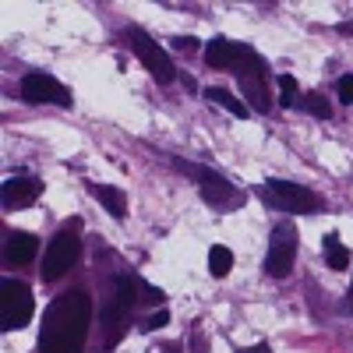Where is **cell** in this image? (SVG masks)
Instances as JSON below:
<instances>
[{
    "instance_id": "1",
    "label": "cell",
    "mask_w": 353,
    "mask_h": 353,
    "mask_svg": "<svg viewBox=\"0 0 353 353\" xmlns=\"http://www.w3.org/2000/svg\"><path fill=\"white\" fill-rule=\"evenodd\" d=\"M88 321H92V301L85 290L61 293L43 314V336L39 350L43 353H81Z\"/></svg>"
},
{
    "instance_id": "2",
    "label": "cell",
    "mask_w": 353,
    "mask_h": 353,
    "mask_svg": "<svg viewBox=\"0 0 353 353\" xmlns=\"http://www.w3.org/2000/svg\"><path fill=\"white\" fill-rule=\"evenodd\" d=\"M233 74H237V81H241V92L251 99V110L254 113H269V68H265V61L251 46H244Z\"/></svg>"
},
{
    "instance_id": "3",
    "label": "cell",
    "mask_w": 353,
    "mask_h": 353,
    "mask_svg": "<svg viewBox=\"0 0 353 353\" xmlns=\"http://www.w3.org/2000/svg\"><path fill=\"white\" fill-rule=\"evenodd\" d=\"M258 198L276 212H318L321 209V198L301 184H290V181H265L258 188Z\"/></svg>"
},
{
    "instance_id": "4",
    "label": "cell",
    "mask_w": 353,
    "mask_h": 353,
    "mask_svg": "<svg viewBox=\"0 0 353 353\" xmlns=\"http://www.w3.org/2000/svg\"><path fill=\"white\" fill-rule=\"evenodd\" d=\"M32 290L18 279H4L0 283V329L4 332H18L28 325L32 318Z\"/></svg>"
},
{
    "instance_id": "5",
    "label": "cell",
    "mask_w": 353,
    "mask_h": 353,
    "mask_svg": "<svg viewBox=\"0 0 353 353\" xmlns=\"http://www.w3.org/2000/svg\"><path fill=\"white\" fill-rule=\"evenodd\" d=\"M78 223H71V226H64L57 237L50 241V248H46V254H43V279L46 283H53V279H61L71 265H74V258H78Z\"/></svg>"
},
{
    "instance_id": "6",
    "label": "cell",
    "mask_w": 353,
    "mask_h": 353,
    "mask_svg": "<svg viewBox=\"0 0 353 353\" xmlns=\"http://www.w3.org/2000/svg\"><path fill=\"white\" fill-rule=\"evenodd\" d=\"M138 301H141V297H138V283H134L131 276H117L113 297H110V304H106V311H103V325H106V346H113V343H117V336H121V325H124L128 311H131Z\"/></svg>"
},
{
    "instance_id": "7",
    "label": "cell",
    "mask_w": 353,
    "mask_h": 353,
    "mask_svg": "<svg viewBox=\"0 0 353 353\" xmlns=\"http://www.w3.org/2000/svg\"><path fill=\"white\" fill-rule=\"evenodd\" d=\"M293 258H297V230L290 223H279L272 230V241H269V254H265V272L272 279H286L293 269Z\"/></svg>"
},
{
    "instance_id": "8",
    "label": "cell",
    "mask_w": 353,
    "mask_h": 353,
    "mask_svg": "<svg viewBox=\"0 0 353 353\" xmlns=\"http://www.w3.org/2000/svg\"><path fill=\"white\" fill-rule=\"evenodd\" d=\"M128 39H131V50L138 53V61L149 68V74H152L156 81L170 85V81L176 78V68H173V61H170V53H166L163 46H156L149 36L141 32V28H128Z\"/></svg>"
},
{
    "instance_id": "9",
    "label": "cell",
    "mask_w": 353,
    "mask_h": 353,
    "mask_svg": "<svg viewBox=\"0 0 353 353\" xmlns=\"http://www.w3.org/2000/svg\"><path fill=\"white\" fill-rule=\"evenodd\" d=\"M194 170V176H198V188H201V198L212 205V209H230V205H237V201H244V194L233 188L226 176H219L216 170H209V166H191Z\"/></svg>"
},
{
    "instance_id": "10",
    "label": "cell",
    "mask_w": 353,
    "mask_h": 353,
    "mask_svg": "<svg viewBox=\"0 0 353 353\" xmlns=\"http://www.w3.org/2000/svg\"><path fill=\"white\" fill-rule=\"evenodd\" d=\"M21 99L25 103H53V106H71V92L50 74H25L21 78Z\"/></svg>"
},
{
    "instance_id": "11",
    "label": "cell",
    "mask_w": 353,
    "mask_h": 353,
    "mask_svg": "<svg viewBox=\"0 0 353 353\" xmlns=\"http://www.w3.org/2000/svg\"><path fill=\"white\" fill-rule=\"evenodd\" d=\"M43 184L36 176H8L4 181V191H0V201H4V209H25V205H32L39 198Z\"/></svg>"
},
{
    "instance_id": "12",
    "label": "cell",
    "mask_w": 353,
    "mask_h": 353,
    "mask_svg": "<svg viewBox=\"0 0 353 353\" xmlns=\"http://www.w3.org/2000/svg\"><path fill=\"white\" fill-rule=\"evenodd\" d=\"M36 251H39V241L32 237V233H8V241H4L8 265H28L36 258Z\"/></svg>"
},
{
    "instance_id": "13",
    "label": "cell",
    "mask_w": 353,
    "mask_h": 353,
    "mask_svg": "<svg viewBox=\"0 0 353 353\" xmlns=\"http://www.w3.org/2000/svg\"><path fill=\"white\" fill-rule=\"evenodd\" d=\"M244 46L241 43H230V39H212L209 46H205V61H209V68H237Z\"/></svg>"
},
{
    "instance_id": "14",
    "label": "cell",
    "mask_w": 353,
    "mask_h": 353,
    "mask_svg": "<svg viewBox=\"0 0 353 353\" xmlns=\"http://www.w3.org/2000/svg\"><path fill=\"white\" fill-rule=\"evenodd\" d=\"M92 191V198H99L103 205H106V212L113 216V219H124L128 216V198H124V191L121 188H106V184H92L88 188Z\"/></svg>"
},
{
    "instance_id": "15",
    "label": "cell",
    "mask_w": 353,
    "mask_h": 353,
    "mask_svg": "<svg viewBox=\"0 0 353 353\" xmlns=\"http://www.w3.org/2000/svg\"><path fill=\"white\" fill-rule=\"evenodd\" d=\"M205 99H209L212 106H223V110L233 113V117H248V106H244L241 99H233L226 88H205Z\"/></svg>"
},
{
    "instance_id": "16",
    "label": "cell",
    "mask_w": 353,
    "mask_h": 353,
    "mask_svg": "<svg viewBox=\"0 0 353 353\" xmlns=\"http://www.w3.org/2000/svg\"><path fill=\"white\" fill-rule=\"evenodd\" d=\"M230 269H233V251L223 248V244H216V248L209 251V272H212L216 279H223V276H230Z\"/></svg>"
},
{
    "instance_id": "17",
    "label": "cell",
    "mask_w": 353,
    "mask_h": 353,
    "mask_svg": "<svg viewBox=\"0 0 353 353\" xmlns=\"http://www.w3.org/2000/svg\"><path fill=\"white\" fill-rule=\"evenodd\" d=\"M325 258H329V269H336V272H343L346 265H350V251L339 244L336 233H329V237H325Z\"/></svg>"
},
{
    "instance_id": "18",
    "label": "cell",
    "mask_w": 353,
    "mask_h": 353,
    "mask_svg": "<svg viewBox=\"0 0 353 353\" xmlns=\"http://www.w3.org/2000/svg\"><path fill=\"white\" fill-rule=\"evenodd\" d=\"M301 106H304L311 117H318V121H329V117H332V106L325 103V96H318V92H307V96L301 99Z\"/></svg>"
},
{
    "instance_id": "19",
    "label": "cell",
    "mask_w": 353,
    "mask_h": 353,
    "mask_svg": "<svg viewBox=\"0 0 353 353\" xmlns=\"http://www.w3.org/2000/svg\"><path fill=\"white\" fill-rule=\"evenodd\" d=\"M276 85H279V103H283V106L297 103V78H293V74H279Z\"/></svg>"
},
{
    "instance_id": "20",
    "label": "cell",
    "mask_w": 353,
    "mask_h": 353,
    "mask_svg": "<svg viewBox=\"0 0 353 353\" xmlns=\"http://www.w3.org/2000/svg\"><path fill=\"white\" fill-rule=\"evenodd\" d=\"M336 92H339V99H343L346 106H353V74H346V78L336 81Z\"/></svg>"
},
{
    "instance_id": "21",
    "label": "cell",
    "mask_w": 353,
    "mask_h": 353,
    "mask_svg": "<svg viewBox=\"0 0 353 353\" xmlns=\"http://www.w3.org/2000/svg\"><path fill=\"white\" fill-rule=\"evenodd\" d=\"M138 290H141V301L163 304V290H159V286H152V283H138Z\"/></svg>"
},
{
    "instance_id": "22",
    "label": "cell",
    "mask_w": 353,
    "mask_h": 353,
    "mask_svg": "<svg viewBox=\"0 0 353 353\" xmlns=\"http://www.w3.org/2000/svg\"><path fill=\"white\" fill-rule=\"evenodd\" d=\"M166 321H170V314H166V311H156L152 318H145V321H141V332H156V329L166 325Z\"/></svg>"
},
{
    "instance_id": "23",
    "label": "cell",
    "mask_w": 353,
    "mask_h": 353,
    "mask_svg": "<svg viewBox=\"0 0 353 353\" xmlns=\"http://www.w3.org/2000/svg\"><path fill=\"white\" fill-rule=\"evenodd\" d=\"M241 353H272V346H269V343H258V346H248V350H241Z\"/></svg>"
},
{
    "instance_id": "24",
    "label": "cell",
    "mask_w": 353,
    "mask_h": 353,
    "mask_svg": "<svg viewBox=\"0 0 353 353\" xmlns=\"http://www.w3.org/2000/svg\"><path fill=\"white\" fill-rule=\"evenodd\" d=\"M194 43H198V39H191V36H184V39H176V46H181V50H194Z\"/></svg>"
},
{
    "instance_id": "25",
    "label": "cell",
    "mask_w": 353,
    "mask_h": 353,
    "mask_svg": "<svg viewBox=\"0 0 353 353\" xmlns=\"http://www.w3.org/2000/svg\"><path fill=\"white\" fill-rule=\"evenodd\" d=\"M350 297H353V286H350ZM346 311H353V301H350V304H346Z\"/></svg>"
}]
</instances>
